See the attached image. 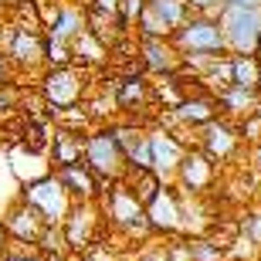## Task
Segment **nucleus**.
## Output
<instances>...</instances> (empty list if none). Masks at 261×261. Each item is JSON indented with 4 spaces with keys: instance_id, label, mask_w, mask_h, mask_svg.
<instances>
[{
    "instance_id": "1",
    "label": "nucleus",
    "mask_w": 261,
    "mask_h": 261,
    "mask_svg": "<svg viewBox=\"0 0 261 261\" xmlns=\"http://www.w3.org/2000/svg\"><path fill=\"white\" fill-rule=\"evenodd\" d=\"M221 34H224V48L238 51V55H254L261 48V14H258V7L227 4L224 14H221Z\"/></svg>"
},
{
    "instance_id": "2",
    "label": "nucleus",
    "mask_w": 261,
    "mask_h": 261,
    "mask_svg": "<svg viewBox=\"0 0 261 261\" xmlns=\"http://www.w3.org/2000/svg\"><path fill=\"white\" fill-rule=\"evenodd\" d=\"M28 200H31V207H38V211L44 214V221H51V224L65 221L68 190H65V184H61L58 176H41V180H34V184L28 187Z\"/></svg>"
},
{
    "instance_id": "3",
    "label": "nucleus",
    "mask_w": 261,
    "mask_h": 261,
    "mask_svg": "<svg viewBox=\"0 0 261 261\" xmlns=\"http://www.w3.org/2000/svg\"><path fill=\"white\" fill-rule=\"evenodd\" d=\"M176 48L194 51V55H214L224 51V34L214 20L200 17V20H184L176 31Z\"/></svg>"
},
{
    "instance_id": "4",
    "label": "nucleus",
    "mask_w": 261,
    "mask_h": 261,
    "mask_svg": "<svg viewBox=\"0 0 261 261\" xmlns=\"http://www.w3.org/2000/svg\"><path fill=\"white\" fill-rule=\"evenodd\" d=\"M85 160H88V170L92 173L116 176L119 163H122V149L112 139V133H95V136H88V143H85Z\"/></svg>"
},
{
    "instance_id": "5",
    "label": "nucleus",
    "mask_w": 261,
    "mask_h": 261,
    "mask_svg": "<svg viewBox=\"0 0 261 261\" xmlns=\"http://www.w3.org/2000/svg\"><path fill=\"white\" fill-rule=\"evenodd\" d=\"M78 95H82V78H78L71 68H55V71L44 78V98H48L55 109L75 106Z\"/></svg>"
},
{
    "instance_id": "6",
    "label": "nucleus",
    "mask_w": 261,
    "mask_h": 261,
    "mask_svg": "<svg viewBox=\"0 0 261 261\" xmlns=\"http://www.w3.org/2000/svg\"><path fill=\"white\" fill-rule=\"evenodd\" d=\"M109 214H112L116 224L133 227V231L143 224V203L129 194V187H116V190H112V197H109Z\"/></svg>"
},
{
    "instance_id": "7",
    "label": "nucleus",
    "mask_w": 261,
    "mask_h": 261,
    "mask_svg": "<svg viewBox=\"0 0 261 261\" xmlns=\"http://www.w3.org/2000/svg\"><path fill=\"white\" fill-rule=\"evenodd\" d=\"M180 176H184L187 190H203V187L211 184V176H214L211 156H207V153H187V156H180Z\"/></svg>"
},
{
    "instance_id": "8",
    "label": "nucleus",
    "mask_w": 261,
    "mask_h": 261,
    "mask_svg": "<svg viewBox=\"0 0 261 261\" xmlns=\"http://www.w3.org/2000/svg\"><path fill=\"white\" fill-rule=\"evenodd\" d=\"M149 156H153V173H170V170L180 166L184 149L166 133H156V136H149Z\"/></svg>"
},
{
    "instance_id": "9",
    "label": "nucleus",
    "mask_w": 261,
    "mask_h": 261,
    "mask_svg": "<svg viewBox=\"0 0 261 261\" xmlns=\"http://www.w3.org/2000/svg\"><path fill=\"white\" fill-rule=\"evenodd\" d=\"M146 221L153 224V227H160V231H173L176 224H180V211H176V200L170 194H156L153 200L146 203V214H143Z\"/></svg>"
},
{
    "instance_id": "10",
    "label": "nucleus",
    "mask_w": 261,
    "mask_h": 261,
    "mask_svg": "<svg viewBox=\"0 0 261 261\" xmlns=\"http://www.w3.org/2000/svg\"><path fill=\"white\" fill-rule=\"evenodd\" d=\"M7 224L17 231V238L24 241H34V238H41V224H44V214L38 211V207H17V211L7 217Z\"/></svg>"
},
{
    "instance_id": "11",
    "label": "nucleus",
    "mask_w": 261,
    "mask_h": 261,
    "mask_svg": "<svg viewBox=\"0 0 261 261\" xmlns=\"http://www.w3.org/2000/svg\"><path fill=\"white\" fill-rule=\"evenodd\" d=\"M58 180L65 184V190H75V194H82V197L95 194V176H92V170H85V166H78V163L61 166Z\"/></svg>"
},
{
    "instance_id": "12",
    "label": "nucleus",
    "mask_w": 261,
    "mask_h": 261,
    "mask_svg": "<svg viewBox=\"0 0 261 261\" xmlns=\"http://www.w3.org/2000/svg\"><path fill=\"white\" fill-rule=\"evenodd\" d=\"M203 146H207V156H227L234 149V133L221 122H203Z\"/></svg>"
},
{
    "instance_id": "13",
    "label": "nucleus",
    "mask_w": 261,
    "mask_h": 261,
    "mask_svg": "<svg viewBox=\"0 0 261 261\" xmlns=\"http://www.w3.org/2000/svg\"><path fill=\"white\" fill-rule=\"evenodd\" d=\"M231 82L234 85H244V88H254L261 82V68L254 61V55H238L231 61Z\"/></svg>"
},
{
    "instance_id": "14",
    "label": "nucleus",
    "mask_w": 261,
    "mask_h": 261,
    "mask_svg": "<svg viewBox=\"0 0 261 261\" xmlns=\"http://www.w3.org/2000/svg\"><path fill=\"white\" fill-rule=\"evenodd\" d=\"M10 55L20 61V65H34V61L44 55V44H41L34 34H14V44H10Z\"/></svg>"
},
{
    "instance_id": "15",
    "label": "nucleus",
    "mask_w": 261,
    "mask_h": 261,
    "mask_svg": "<svg viewBox=\"0 0 261 261\" xmlns=\"http://www.w3.org/2000/svg\"><path fill=\"white\" fill-rule=\"evenodd\" d=\"M78 156H82V139L75 133H58L55 136V160L61 166L68 163H78Z\"/></svg>"
},
{
    "instance_id": "16",
    "label": "nucleus",
    "mask_w": 261,
    "mask_h": 261,
    "mask_svg": "<svg viewBox=\"0 0 261 261\" xmlns=\"http://www.w3.org/2000/svg\"><path fill=\"white\" fill-rule=\"evenodd\" d=\"M149 7H153L170 28H180L187 20V0H149Z\"/></svg>"
},
{
    "instance_id": "17",
    "label": "nucleus",
    "mask_w": 261,
    "mask_h": 261,
    "mask_svg": "<svg viewBox=\"0 0 261 261\" xmlns=\"http://www.w3.org/2000/svg\"><path fill=\"white\" fill-rule=\"evenodd\" d=\"M146 65L149 68H160V71H170L173 68V55L160 38H149L146 41Z\"/></svg>"
},
{
    "instance_id": "18",
    "label": "nucleus",
    "mask_w": 261,
    "mask_h": 261,
    "mask_svg": "<svg viewBox=\"0 0 261 261\" xmlns=\"http://www.w3.org/2000/svg\"><path fill=\"white\" fill-rule=\"evenodd\" d=\"M78 31H82V17H78L75 10H61L58 20H55V28H51V38L55 41H68V38H75Z\"/></svg>"
},
{
    "instance_id": "19",
    "label": "nucleus",
    "mask_w": 261,
    "mask_h": 261,
    "mask_svg": "<svg viewBox=\"0 0 261 261\" xmlns=\"http://www.w3.org/2000/svg\"><path fill=\"white\" fill-rule=\"evenodd\" d=\"M139 24H143V31H146V38H166V34H170V24H166L163 17H160V14H156L153 7H149V4H146L143 10H139Z\"/></svg>"
},
{
    "instance_id": "20",
    "label": "nucleus",
    "mask_w": 261,
    "mask_h": 261,
    "mask_svg": "<svg viewBox=\"0 0 261 261\" xmlns=\"http://www.w3.org/2000/svg\"><path fill=\"white\" fill-rule=\"evenodd\" d=\"M176 116L187 119V122H211L214 109H211V102H203V98H190V102H184V106L176 109Z\"/></svg>"
},
{
    "instance_id": "21",
    "label": "nucleus",
    "mask_w": 261,
    "mask_h": 261,
    "mask_svg": "<svg viewBox=\"0 0 261 261\" xmlns=\"http://www.w3.org/2000/svg\"><path fill=\"white\" fill-rule=\"evenodd\" d=\"M224 106L231 112H251L254 106V88H244V85H234L227 95H224Z\"/></svg>"
},
{
    "instance_id": "22",
    "label": "nucleus",
    "mask_w": 261,
    "mask_h": 261,
    "mask_svg": "<svg viewBox=\"0 0 261 261\" xmlns=\"http://www.w3.org/2000/svg\"><path fill=\"white\" fill-rule=\"evenodd\" d=\"M75 51H78V58H85V61H98L106 51H102V44H98L88 31H78L75 34Z\"/></svg>"
},
{
    "instance_id": "23",
    "label": "nucleus",
    "mask_w": 261,
    "mask_h": 261,
    "mask_svg": "<svg viewBox=\"0 0 261 261\" xmlns=\"http://www.w3.org/2000/svg\"><path fill=\"white\" fill-rule=\"evenodd\" d=\"M88 224H92V214L88 211H75V217H71V224H68V244H85L88 238Z\"/></svg>"
},
{
    "instance_id": "24",
    "label": "nucleus",
    "mask_w": 261,
    "mask_h": 261,
    "mask_svg": "<svg viewBox=\"0 0 261 261\" xmlns=\"http://www.w3.org/2000/svg\"><path fill=\"white\" fill-rule=\"evenodd\" d=\"M139 173H143V180L136 184V194L133 197L139 203H149L156 194H160V173H153V170H139Z\"/></svg>"
},
{
    "instance_id": "25",
    "label": "nucleus",
    "mask_w": 261,
    "mask_h": 261,
    "mask_svg": "<svg viewBox=\"0 0 261 261\" xmlns=\"http://www.w3.org/2000/svg\"><path fill=\"white\" fill-rule=\"evenodd\" d=\"M126 160H133L136 170H153V156H149V139H139L126 153Z\"/></svg>"
},
{
    "instance_id": "26",
    "label": "nucleus",
    "mask_w": 261,
    "mask_h": 261,
    "mask_svg": "<svg viewBox=\"0 0 261 261\" xmlns=\"http://www.w3.org/2000/svg\"><path fill=\"white\" fill-rule=\"evenodd\" d=\"M136 98H143V82H139V78H126L122 88H119V102L129 106V102H136Z\"/></svg>"
},
{
    "instance_id": "27",
    "label": "nucleus",
    "mask_w": 261,
    "mask_h": 261,
    "mask_svg": "<svg viewBox=\"0 0 261 261\" xmlns=\"http://www.w3.org/2000/svg\"><path fill=\"white\" fill-rule=\"evenodd\" d=\"M190 261H221V251L207 241H197L190 244Z\"/></svg>"
},
{
    "instance_id": "28",
    "label": "nucleus",
    "mask_w": 261,
    "mask_h": 261,
    "mask_svg": "<svg viewBox=\"0 0 261 261\" xmlns=\"http://www.w3.org/2000/svg\"><path fill=\"white\" fill-rule=\"evenodd\" d=\"M119 7H122V24H126V20H136V17H139V10L146 7V0H122Z\"/></svg>"
},
{
    "instance_id": "29",
    "label": "nucleus",
    "mask_w": 261,
    "mask_h": 261,
    "mask_svg": "<svg viewBox=\"0 0 261 261\" xmlns=\"http://www.w3.org/2000/svg\"><path fill=\"white\" fill-rule=\"evenodd\" d=\"M44 51H48V58H51V61H65V58H68L65 48H61V41H55V38H51V44H48Z\"/></svg>"
},
{
    "instance_id": "30",
    "label": "nucleus",
    "mask_w": 261,
    "mask_h": 261,
    "mask_svg": "<svg viewBox=\"0 0 261 261\" xmlns=\"http://www.w3.org/2000/svg\"><path fill=\"white\" fill-rule=\"evenodd\" d=\"M190 7H197V10H214V7H221V0H187Z\"/></svg>"
},
{
    "instance_id": "31",
    "label": "nucleus",
    "mask_w": 261,
    "mask_h": 261,
    "mask_svg": "<svg viewBox=\"0 0 261 261\" xmlns=\"http://www.w3.org/2000/svg\"><path fill=\"white\" fill-rule=\"evenodd\" d=\"M119 4H122V0H95V7L98 10H109V14H112V10H119Z\"/></svg>"
},
{
    "instance_id": "32",
    "label": "nucleus",
    "mask_w": 261,
    "mask_h": 261,
    "mask_svg": "<svg viewBox=\"0 0 261 261\" xmlns=\"http://www.w3.org/2000/svg\"><path fill=\"white\" fill-rule=\"evenodd\" d=\"M4 82H7V58L0 55V85H4Z\"/></svg>"
},
{
    "instance_id": "33",
    "label": "nucleus",
    "mask_w": 261,
    "mask_h": 261,
    "mask_svg": "<svg viewBox=\"0 0 261 261\" xmlns=\"http://www.w3.org/2000/svg\"><path fill=\"white\" fill-rule=\"evenodd\" d=\"M227 4H241V7H261V0H227Z\"/></svg>"
},
{
    "instance_id": "34",
    "label": "nucleus",
    "mask_w": 261,
    "mask_h": 261,
    "mask_svg": "<svg viewBox=\"0 0 261 261\" xmlns=\"http://www.w3.org/2000/svg\"><path fill=\"white\" fill-rule=\"evenodd\" d=\"M251 234L261 241V217H254V221H251Z\"/></svg>"
},
{
    "instance_id": "35",
    "label": "nucleus",
    "mask_w": 261,
    "mask_h": 261,
    "mask_svg": "<svg viewBox=\"0 0 261 261\" xmlns=\"http://www.w3.org/2000/svg\"><path fill=\"white\" fill-rule=\"evenodd\" d=\"M10 98H14L10 92H0V109H7V106H10Z\"/></svg>"
},
{
    "instance_id": "36",
    "label": "nucleus",
    "mask_w": 261,
    "mask_h": 261,
    "mask_svg": "<svg viewBox=\"0 0 261 261\" xmlns=\"http://www.w3.org/2000/svg\"><path fill=\"white\" fill-rule=\"evenodd\" d=\"M0 248H4V224H0Z\"/></svg>"
},
{
    "instance_id": "37",
    "label": "nucleus",
    "mask_w": 261,
    "mask_h": 261,
    "mask_svg": "<svg viewBox=\"0 0 261 261\" xmlns=\"http://www.w3.org/2000/svg\"><path fill=\"white\" fill-rule=\"evenodd\" d=\"M7 261H34V258H7Z\"/></svg>"
},
{
    "instance_id": "38",
    "label": "nucleus",
    "mask_w": 261,
    "mask_h": 261,
    "mask_svg": "<svg viewBox=\"0 0 261 261\" xmlns=\"http://www.w3.org/2000/svg\"><path fill=\"white\" fill-rule=\"evenodd\" d=\"M258 166H261V149H258Z\"/></svg>"
},
{
    "instance_id": "39",
    "label": "nucleus",
    "mask_w": 261,
    "mask_h": 261,
    "mask_svg": "<svg viewBox=\"0 0 261 261\" xmlns=\"http://www.w3.org/2000/svg\"><path fill=\"white\" fill-rule=\"evenodd\" d=\"M55 261H61V258H55Z\"/></svg>"
}]
</instances>
